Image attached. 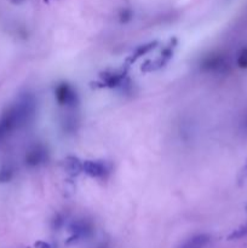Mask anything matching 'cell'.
<instances>
[{
  "label": "cell",
  "mask_w": 247,
  "mask_h": 248,
  "mask_svg": "<svg viewBox=\"0 0 247 248\" xmlns=\"http://www.w3.org/2000/svg\"><path fill=\"white\" fill-rule=\"evenodd\" d=\"M35 99L31 94H22L14 104L2 113L0 126L4 132L21 128L33 119L35 114Z\"/></svg>",
  "instance_id": "cell-1"
},
{
  "label": "cell",
  "mask_w": 247,
  "mask_h": 248,
  "mask_svg": "<svg viewBox=\"0 0 247 248\" xmlns=\"http://www.w3.org/2000/svg\"><path fill=\"white\" fill-rule=\"evenodd\" d=\"M246 235H247V224H245V225H241L240 228H237L236 230H234V232L228 236V239L236 240V239H240V237L246 236Z\"/></svg>",
  "instance_id": "cell-12"
},
{
  "label": "cell",
  "mask_w": 247,
  "mask_h": 248,
  "mask_svg": "<svg viewBox=\"0 0 247 248\" xmlns=\"http://www.w3.org/2000/svg\"><path fill=\"white\" fill-rule=\"evenodd\" d=\"M246 210H247V207H246Z\"/></svg>",
  "instance_id": "cell-19"
},
{
  "label": "cell",
  "mask_w": 247,
  "mask_h": 248,
  "mask_svg": "<svg viewBox=\"0 0 247 248\" xmlns=\"http://www.w3.org/2000/svg\"><path fill=\"white\" fill-rule=\"evenodd\" d=\"M131 17H132V12H131V10H124L120 15V21L125 23V22L130 21Z\"/></svg>",
  "instance_id": "cell-14"
},
{
  "label": "cell",
  "mask_w": 247,
  "mask_h": 248,
  "mask_svg": "<svg viewBox=\"0 0 247 248\" xmlns=\"http://www.w3.org/2000/svg\"><path fill=\"white\" fill-rule=\"evenodd\" d=\"M156 41H153V43H149V44H145V45H142V46H138L137 48H136L135 52L132 53V57L130 58V61H136L137 58L142 57L143 55H145V53L149 52L150 50H153V48L156 46Z\"/></svg>",
  "instance_id": "cell-8"
},
{
  "label": "cell",
  "mask_w": 247,
  "mask_h": 248,
  "mask_svg": "<svg viewBox=\"0 0 247 248\" xmlns=\"http://www.w3.org/2000/svg\"><path fill=\"white\" fill-rule=\"evenodd\" d=\"M201 65H202L203 70L212 73H225L229 69V62H228L227 57L220 53L210 55L203 60Z\"/></svg>",
  "instance_id": "cell-2"
},
{
  "label": "cell",
  "mask_w": 247,
  "mask_h": 248,
  "mask_svg": "<svg viewBox=\"0 0 247 248\" xmlns=\"http://www.w3.org/2000/svg\"><path fill=\"white\" fill-rule=\"evenodd\" d=\"M103 79L108 86H115V85H118L121 81L120 74H116V73H110V74L106 73L103 75Z\"/></svg>",
  "instance_id": "cell-11"
},
{
  "label": "cell",
  "mask_w": 247,
  "mask_h": 248,
  "mask_svg": "<svg viewBox=\"0 0 247 248\" xmlns=\"http://www.w3.org/2000/svg\"><path fill=\"white\" fill-rule=\"evenodd\" d=\"M14 177V170L10 165H5L0 170V183H7Z\"/></svg>",
  "instance_id": "cell-9"
},
{
  "label": "cell",
  "mask_w": 247,
  "mask_h": 248,
  "mask_svg": "<svg viewBox=\"0 0 247 248\" xmlns=\"http://www.w3.org/2000/svg\"><path fill=\"white\" fill-rule=\"evenodd\" d=\"M237 65L242 69L247 68V47H244L237 55Z\"/></svg>",
  "instance_id": "cell-13"
},
{
  "label": "cell",
  "mask_w": 247,
  "mask_h": 248,
  "mask_svg": "<svg viewBox=\"0 0 247 248\" xmlns=\"http://www.w3.org/2000/svg\"><path fill=\"white\" fill-rule=\"evenodd\" d=\"M82 171L90 177L93 178H102L107 174V167L103 162L99 161H92V160H87V161L82 162Z\"/></svg>",
  "instance_id": "cell-6"
},
{
  "label": "cell",
  "mask_w": 247,
  "mask_h": 248,
  "mask_svg": "<svg viewBox=\"0 0 247 248\" xmlns=\"http://www.w3.org/2000/svg\"><path fill=\"white\" fill-rule=\"evenodd\" d=\"M67 169L70 173H79L82 171V162H79L75 157H69L67 160Z\"/></svg>",
  "instance_id": "cell-10"
},
{
  "label": "cell",
  "mask_w": 247,
  "mask_h": 248,
  "mask_svg": "<svg viewBox=\"0 0 247 248\" xmlns=\"http://www.w3.org/2000/svg\"><path fill=\"white\" fill-rule=\"evenodd\" d=\"M47 160V150L43 144H34L27 150L24 161L29 167H35Z\"/></svg>",
  "instance_id": "cell-4"
},
{
  "label": "cell",
  "mask_w": 247,
  "mask_h": 248,
  "mask_svg": "<svg viewBox=\"0 0 247 248\" xmlns=\"http://www.w3.org/2000/svg\"><path fill=\"white\" fill-rule=\"evenodd\" d=\"M240 181H241L242 183H247V166L242 170L241 174H240Z\"/></svg>",
  "instance_id": "cell-15"
},
{
  "label": "cell",
  "mask_w": 247,
  "mask_h": 248,
  "mask_svg": "<svg viewBox=\"0 0 247 248\" xmlns=\"http://www.w3.org/2000/svg\"><path fill=\"white\" fill-rule=\"evenodd\" d=\"M242 125L245 126V128H247V115L244 118V123H242Z\"/></svg>",
  "instance_id": "cell-18"
},
{
  "label": "cell",
  "mask_w": 247,
  "mask_h": 248,
  "mask_svg": "<svg viewBox=\"0 0 247 248\" xmlns=\"http://www.w3.org/2000/svg\"><path fill=\"white\" fill-rule=\"evenodd\" d=\"M55 97L56 101L61 106H74L77 101L75 90L69 84H65V82H62V84L56 87Z\"/></svg>",
  "instance_id": "cell-3"
},
{
  "label": "cell",
  "mask_w": 247,
  "mask_h": 248,
  "mask_svg": "<svg viewBox=\"0 0 247 248\" xmlns=\"http://www.w3.org/2000/svg\"><path fill=\"white\" fill-rule=\"evenodd\" d=\"M10 1L12 2V4H21V2H23L24 0H10Z\"/></svg>",
  "instance_id": "cell-17"
},
{
  "label": "cell",
  "mask_w": 247,
  "mask_h": 248,
  "mask_svg": "<svg viewBox=\"0 0 247 248\" xmlns=\"http://www.w3.org/2000/svg\"><path fill=\"white\" fill-rule=\"evenodd\" d=\"M208 242H210V236L207 234H199L183 242L179 248H205Z\"/></svg>",
  "instance_id": "cell-7"
},
{
  "label": "cell",
  "mask_w": 247,
  "mask_h": 248,
  "mask_svg": "<svg viewBox=\"0 0 247 248\" xmlns=\"http://www.w3.org/2000/svg\"><path fill=\"white\" fill-rule=\"evenodd\" d=\"M33 248H52V247H51V245L46 244V242L39 241V242H36L35 245H34Z\"/></svg>",
  "instance_id": "cell-16"
},
{
  "label": "cell",
  "mask_w": 247,
  "mask_h": 248,
  "mask_svg": "<svg viewBox=\"0 0 247 248\" xmlns=\"http://www.w3.org/2000/svg\"><path fill=\"white\" fill-rule=\"evenodd\" d=\"M70 239L68 242L79 241V240L85 239V237L90 236L92 232V225L90 223L85 222V220H77V222L73 223L70 225Z\"/></svg>",
  "instance_id": "cell-5"
}]
</instances>
